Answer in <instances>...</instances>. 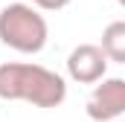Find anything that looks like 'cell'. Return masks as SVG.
Instances as JSON below:
<instances>
[{
  "label": "cell",
  "instance_id": "obj_5",
  "mask_svg": "<svg viewBox=\"0 0 125 122\" xmlns=\"http://www.w3.org/2000/svg\"><path fill=\"white\" fill-rule=\"evenodd\" d=\"M99 50L105 52L108 61L125 64V20H111L102 32V44Z\"/></svg>",
  "mask_w": 125,
  "mask_h": 122
},
{
  "label": "cell",
  "instance_id": "obj_7",
  "mask_svg": "<svg viewBox=\"0 0 125 122\" xmlns=\"http://www.w3.org/2000/svg\"><path fill=\"white\" fill-rule=\"evenodd\" d=\"M116 122H122V119H116Z\"/></svg>",
  "mask_w": 125,
  "mask_h": 122
},
{
  "label": "cell",
  "instance_id": "obj_1",
  "mask_svg": "<svg viewBox=\"0 0 125 122\" xmlns=\"http://www.w3.org/2000/svg\"><path fill=\"white\" fill-rule=\"evenodd\" d=\"M0 99L29 102L35 108H58L67 99V81L41 64L6 61L0 64Z\"/></svg>",
  "mask_w": 125,
  "mask_h": 122
},
{
  "label": "cell",
  "instance_id": "obj_2",
  "mask_svg": "<svg viewBox=\"0 0 125 122\" xmlns=\"http://www.w3.org/2000/svg\"><path fill=\"white\" fill-rule=\"evenodd\" d=\"M47 18L29 3H9L0 9V41L23 55H35L47 47Z\"/></svg>",
  "mask_w": 125,
  "mask_h": 122
},
{
  "label": "cell",
  "instance_id": "obj_4",
  "mask_svg": "<svg viewBox=\"0 0 125 122\" xmlns=\"http://www.w3.org/2000/svg\"><path fill=\"white\" fill-rule=\"evenodd\" d=\"M67 73L79 84H96L108 73V58L99 50V44H79L67 55Z\"/></svg>",
  "mask_w": 125,
  "mask_h": 122
},
{
  "label": "cell",
  "instance_id": "obj_3",
  "mask_svg": "<svg viewBox=\"0 0 125 122\" xmlns=\"http://www.w3.org/2000/svg\"><path fill=\"white\" fill-rule=\"evenodd\" d=\"M87 116L93 122H116L125 113V79H102L87 99Z\"/></svg>",
  "mask_w": 125,
  "mask_h": 122
},
{
  "label": "cell",
  "instance_id": "obj_6",
  "mask_svg": "<svg viewBox=\"0 0 125 122\" xmlns=\"http://www.w3.org/2000/svg\"><path fill=\"white\" fill-rule=\"evenodd\" d=\"M23 3H29L35 9H44V12H58L64 6H70L73 0H23Z\"/></svg>",
  "mask_w": 125,
  "mask_h": 122
}]
</instances>
